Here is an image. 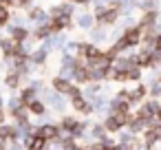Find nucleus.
Instances as JSON below:
<instances>
[{"mask_svg":"<svg viewBox=\"0 0 161 150\" xmlns=\"http://www.w3.org/2000/svg\"><path fill=\"white\" fill-rule=\"evenodd\" d=\"M20 3H25V0H20Z\"/></svg>","mask_w":161,"mask_h":150,"instance_id":"obj_11","label":"nucleus"},{"mask_svg":"<svg viewBox=\"0 0 161 150\" xmlns=\"http://www.w3.org/2000/svg\"><path fill=\"white\" fill-rule=\"evenodd\" d=\"M0 121H3V113H0Z\"/></svg>","mask_w":161,"mask_h":150,"instance_id":"obj_10","label":"nucleus"},{"mask_svg":"<svg viewBox=\"0 0 161 150\" xmlns=\"http://www.w3.org/2000/svg\"><path fill=\"white\" fill-rule=\"evenodd\" d=\"M55 132H58V130H55L53 126H44V128L40 130V137H55Z\"/></svg>","mask_w":161,"mask_h":150,"instance_id":"obj_2","label":"nucleus"},{"mask_svg":"<svg viewBox=\"0 0 161 150\" xmlns=\"http://www.w3.org/2000/svg\"><path fill=\"white\" fill-rule=\"evenodd\" d=\"M7 82H9V86H16V84H18V77H16V75H11Z\"/></svg>","mask_w":161,"mask_h":150,"instance_id":"obj_9","label":"nucleus"},{"mask_svg":"<svg viewBox=\"0 0 161 150\" xmlns=\"http://www.w3.org/2000/svg\"><path fill=\"white\" fill-rule=\"evenodd\" d=\"M75 108H80V110H84V113H88V106L80 99V97H75Z\"/></svg>","mask_w":161,"mask_h":150,"instance_id":"obj_4","label":"nucleus"},{"mask_svg":"<svg viewBox=\"0 0 161 150\" xmlns=\"http://www.w3.org/2000/svg\"><path fill=\"white\" fill-rule=\"evenodd\" d=\"M31 110H33V113H42V104L33 102V104H31Z\"/></svg>","mask_w":161,"mask_h":150,"instance_id":"obj_7","label":"nucleus"},{"mask_svg":"<svg viewBox=\"0 0 161 150\" xmlns=\"http://www.w3.org/2000/svg\"><path fill=\"white\" fill-rule=\"evenodd\" d=\"M77 3H82V0H77Z\"/></svg>","mask_w":161,"mask_h":150,"instance_id":"obj_12","label":"nucleus"},{"mask_svg":"<svg viewBox=\"0 0 161 150\" xmlns=\"http://www.w3.org/2000/svg\"><path fill=\"white\" fill-rule=\"evenodd\" d=\"M3 22H7V9L0 5V25H3Z\"/></svg>","mask_w":161,"mask_h":150,"instance_id":"obj_5","label":"nucleus"},{"mask_svg":"<svg viewBox=\"0 0 161 150\" xmlns=\"http://www.w3.org/2000/svg\"><path fill=\"white\" fill-rule=\"evenodd\" d=\"M55 88H58V91H62V93L73 91V88H71V84H69V82H64V80H55Z\"/></svg>","mask_w":161,"mask_h":150,"instance_id":"obj_1","label":"nucleus"},{"mask_svg":"<svg viewBox=\"0 0 161 150\" xmlns=\"http://www.w3.org/2000/svg\"><path fill=\"white\" fill-rule=\"evenodd\" d=\"M14 38H16V40H22V38H25V31H22V29L14 31Z\"/></svg>","mask_w":161,"mask_h":150,"instance_id":"obj_8","label":"nucleus"},{"mask_svg":"<svg viewBox=\"0 0 161 150\" xmlns=\"http://www.w3.org/2000/svg\"><path fill=\"white\" fill-rule=\"evenodd\" d=\"M42 146H44V137H38V139H33V141H31L29 150H40Z\"/></svg>","mask_w":161,"mask_h":150,"instance_id":"obj_3","label":"nucleus"},{"mask_svg":"<svg viewBox=\"0 0 161 150\" xmlns=\"http://www.w3.org/2000/svg\"><path fill=\"white\" fill-rule=\"evenodd\" d=\"M11 135H14L11 128H0V137H11Z\"/></svg>","mask_w":161,"mask_h":150,"instance_id":"obj_6","label":"nucleus"}]
</instances>
